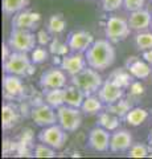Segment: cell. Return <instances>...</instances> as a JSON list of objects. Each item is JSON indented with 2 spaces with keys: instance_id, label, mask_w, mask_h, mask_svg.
<instances>
[{
  "instance_id": "6da1fadb",
  "label": "cell",
  "mask_w": 152,
  "mask_h": 159,
  "mask_svg": "<svg viewBox=\"0 0 152 159\" xmlns=\"http://www.w3.org/2000/svg\"><path fill=\"white\" fill-rule=\"evenodd\" d=\"M87 65L103 72L115 62V48L107 39H99L93 43V45L85 52Z\"/></svg>"
},
{
  "instance_id": "7a4b0ae2",
  "label": "cell",
  "mask_w": 152,
  "mask_h": 159,
  "mask_svg": "<svg viewBox=\"0 0 152 159\" xmlns=\"http://www.w3.org/2000/svg\"><path fill=\"white\" fill-rule=\"evenodd\" d=\"M4 73L15 74L20 77H29L36 72L35 64L28 57V53L13 51L6 61L3 62Z\"/></svg>"
},
{
  "instance_id": "3957f363",
  "label": "cell",
  "mask_w": 152,
  "mask_h": 159,
  "mask_svg": "<svg viewBox=\"0 0 152 159\" xmlns=\"http://www.w3.org/2000/svg\"><path fill=\"white\" fill-rule=\"evenodd\" d=\"M72 84L80 88L86 96H91L101 89V86L103 85V80L97 69L86 66L83 70L72 77Z\"/></svg>"
},
{
  "instance_id": "277c9868",
  "label": "cell",
  "mask_w": 152,
  "mask_h": 159,
  "mask_svg": "<svg viewBox=\"0 0 152 159\" xmlns=\"http://www.w3.org/2000/svg\"><path fill=\"white\" fill-rule=\"evenodd\" d=\"M37 34H35L29 29L12 28L8 39V45L12 51L29 53L36 48Z\"/></svg>"
},
{
  "instance_id": "5b68a950",
  "label": "cell",
  "mask_w": 152,
  "mask_h": 159,
  "mask_svg": "<svg viewBox=\"0 0 152 159\" xmlns=\"http://www.w3.org/2000/svg\"><path fill=\"white\" fill-rule=\"evenodd\" d=\"M131 28L128 25V20L120 16H110L105 25L106 39L110 40L112 44L120 43L130 36Z\"/></svg>"
},
{
  "instance_id": "8992f818",
  "label": "cell",
  "mask_w": 152,
  "mask_h": 159,
  "mask_svg": "<svg viewBox=\"0 0 152 159\" xmlns=\"http://www.w3.org/2000/svg\"><path fill=\"white\" fill-rule=\"evenodd\" d=\"M67 131L63 129L60 123H54V125L42 127V130L38 133L37 139L41 143L53 147L54 150H62L65 143L67 141Z\"/></svg>"
},
{
  "instance_id": "52a82bcc",
  "label": "cell",
  "mask_w": 152,
  "mask_h": 159,
  "mask_svg": "<svg viewBox=\"0 0 152 159\" xmlns=\"http://www.w3.org/2000/svg\"><path fill=\"white\" fill-rule=\"evenodd\" d=\"M58 123L67 133H74L82 125V110L69 105H62L57 109Z\"/></svg>"
},
{
  "instance_id": "ba28073f",
  "label": "cell",
  "mask_w": 152,
  "mask_h": 159,
  "mask_svg": "<svg viewBox=\"0 0 152 159\" xmlns=\"http://www.w3.org/2000/svg\"><path fill=\"white\" fill-rule=\"evenodd\" d=\"M54 110L56 109L52 107L50 105H48V103H38V105H35L32 107L31 118L37 126H41V127L54 125V123H58L57 111Z\"/></svg>"
},
{
  "instance_id": "9c48e42d",
  "label": "cell",
  "mask_w": 152,
  "mask_h": 159,
  "mask_svg": "<svg viewBox=\"0 0 152 159\" xmlns=\"http://www.w3.org/2000/svg\"><path fill=\"white\" fill-rule=\"evenodd\" d=\"M67 82L66 72L60 68H52L45 70L38 81V85L42 90H48V89H58V88H65Z\"/></svg>"
},
{
  "instance_id": "30bf717a",
  "label": "cell",
  "mask_w": 152,
  "mask_h": 159,
  "mask_svg": "<svg viewBox=\"0 0 152 159\" xmlns=\"http://www.w3.org/2000/svg\"><path fill=\"white\" fill-rule=\"evenodd\" d=\"M110 139L111 135L109 134V130L97 126L91 129L89 133V139H87V146L90 150L95 152H106L110 150Z\"/></svg>"
},
{
  "instance_id": "8fae6325",
  "label": "cell",
  "mask_w": 152,
  "mask_h": 159,
  "mask_svg": "<svg viewBox=\"0 0 152 159\" xmlns=\"http://www.w3.org/2000/svg\"><path fill=\"white\" fill-rule=\"evenodd\" d=\"M3 92L6 99H21L25 96V86L20 76L7 74L3 77Z\"/></svg>"
},
{
  "instance_id": "7c38bea8",
  "label": "cell",
  "mask_w": 152,
  "mask_h": 159,
  "mask_svg": "<svg viewBox=\"0 0 152 159\" xmlns=\"http://www.w3.org/2000/svg\"><path fill=\"white\" fill-rule=\"evenodd\" d=\"M41 20V15L35 11L29 9H23V11L13 15L12 19V28H20V29H29L33 31L36 29L38 23Z\"/></svg>"
},
{
  "instance_id": "4fadbf2b",
  "label": "cell",
  "mask_w": 152,
  "mask_h": 159,
  "mask_svg": "<svg viewBox=\"0 0 152 159\" xmlns=\"http://www.w3.org/2000/svg\"><path fill=\"white\" fill-rule=\"evenodd\" d=\"M124 90L122 86H119L118 84H115L112 80H107L103 82V85L101 86V89L98 90V97L102 99V102L106 105L114 103L116 101H119L124 97Z\"/></svg>"
},
{
  "instance_id": "5bb4252c",
  "label": "cell",
  "mask_w": 152,
  "mask_h": 159,
  "mask_svg": "<svg viewBox=\"0 0 152 159\" xmlns=\"http://www.w3.org/2000/svg\"><path fill=\"white\" fill-rule=\"evenodd\" d=\"M94 36L87 31H76L72 32L67 37V45L70 47L72 52L85 53L94 43Z\"/></svg>"
},
{
  "instance_id": "9a60e30c",
  "label": "cell",
  "mask_w": 152,
  "mask_h": 159,
  "mask_svg": "<svg viewBox=\"0 0 152 159\" xmlns=\"http://www.w3.org/2000/svg\"><path fill=\"white\" fill-rule=\"evenodd\" d=\"M86 65H87L86 56H83V53L81 52H73L72 54H67V56L62 58L60 66L66 72V74L73 77L77 73L83 70L86 68Z\"/></svg>"
},
{
  "instance_id": "2e32d148",
  "label": "cell",
  "mask_w": 152,
  "mask_h": 159,
  "mask_svg": "<svg viewBox=\"0 0 152 159\" xmlns=\"http://www.w3.org/2000/svg\"><path fill=\"white\" fill-rule=\"evenodd\" d=\"M127 20H128V25L131 28V31L143 32L151 27L152 15L148 9L143 8V9H139V11H135V12H130V16Z\"/></svg>"
},
{
  "instance_id": "e0dca14e",
  "label": "cell",
  "mask_w": 152,
  "mask_h": 159,
  "mask_svg": "<svg viewBox=\"0 0 152 159\" xmlns=\"http://www.w3.org/2000/svg\"><path fill=\"white\" fill-rule=\"evenodd\" d=\"M126 69L128 70L132 77L138 80H145L151 76V65L144 60H140L139 57H128L126 61Z\"/></svg>"
},
{
  "instance_id": "ac0fdd59",
  "label": "cell",
  "mask_w": 152,
  "mask_h": 159,
  "mask_svg": "<svg viewBox=\"0 0 152 159\" xmlns=\"http://www.w3.org/2000/svg\"><path fill=\"white\" fill-rule=\"evenodd\" d=\"M134 145L132 135L127 130H115L110 139V151L112 152H123L128 151V148Z\"/></svg>"
},
{
  "instance_id": "d6986e66",
  "label": "cell",
  "mask_w": 152,
  "mask_h": 159,
  "mask_svg": "<svg viewBox=\"0 0 152 159\" xmlns=\"http://www.w3.org/2000/svg\"><path fill=\"white\" fill-rule=\"evenodd\" d=\"M2 127L3 130H11L20 121V111L12 102H6L2 107Z\"/></svg>"
},
{
  "instance_id": "ffe728a7",
  "label": "cell",
  "mask_w": 152,
  "mask_h": 159,
  "mask_svg": "<svg viewBox=\"0 0 152 159\" xmlns=\"http://www.w3.org/2000/svg\"><path fill=\"white\" fill-rule=\"evenodd\" d=\"M63 92H65V105L81 109L82 103L86 98V94L80 88L72 84V85H66L63 88Z\"/></svg>"
},
{
  "instance_id": "44dd1931",
  "label": "cell",
  "mask_w": 152,
  "mask_h": 159,
  "mask_svg": "<svg viewBox=\"0 0 152 159\" xmlns=\"http://www.w3.org/2000/svg\"><path fill=\"white\" fill-rule=\"evenodd\" d=\"M44 99H45L48 105H50L57 110L60 106L65 105V92H63V88L44 90Z\"/></svg>"
},
{
  "instance_id": "7402d4cb",
  "label": "cell",
  "mask_w": 152,
  "mask_h": 159,
  "mask_svg": "<svg viewBox=\"0 0 152 159\" xmlns=\"http://www.w3.org/2000/svg\"><path fill=\"white\" fill-rule=\"evenodd\" d=\"M150 117V113L143 107H132L131 110L127 113V116L123 118L127 125L130 126H140L141 123L147 121V118Z\"/></svg>"
},
{
  "instance_id": "603a6c76",
  "label": "cell",
  "mask_w": 152,
  "mask_h": 159,
  "mask_svg": "<svg viewBox=\"0 0 152 159\" xmlns=\"http://www.w3.org/2000/svg\"><path fill=\"white\" fill-rule=\"evenodd\" d=\"M120 119L118 116L112 114L110 111H101L98 116V126L106 129L109 131H115L118 130V127L120 125Z\"/></svg>"
},
{
  "instance_id": "cb8c5ba5",
  "label": "cell",
  "mask_w": 152,
  "mask_h": 159,
  "mask_svg": "<svg viewBox=\"0 0 152 159\" xmlns=\"http://www.w3.org/2000/svg\"><path fill=\"white\" fill-rule=\"evenodd\" d=\"M103 109V102L102 99L98 97V96H86L85 101H83L82 106H81V110L82 113L87 114V116H93V114H97V113H101V110Z\"/></svg>"
},
{
  "instance_id": "d4e9b609",
  "label": "cell",
  "mask_w": 152,
  "mask_h": 159,
  "mask_svg": "<svg viewBox=\"0 0 152 159\" xmlns=\"http://www.w3.org/2000/svg\"><path fill=\"white\" fill-rule=\"evenodd\" d=\"M109 78L112 80L115 84H118L123 89H128L132 84V78L134 77H132V74L126 68H119V69H115L114 72H111Z\"/></svg>"
},
{
  "instance_id": "484cf974",
  "label": "cell",
  "mask_w": 152,
  "mask_h": 159,
  "mask_svg": "<svg viewBox=\"0 0 152 159\" xmlns=\"http://www.w3.org/2000/svg\"><path fill=\"white\" fill-rule=\"evenodd\" d=\"M28 4L29 0H2V9L4 15L12 16V15L23 11Z\"/></svg>"
},
{
  "instance_id": "4316f807",
  "label": "cell",
  "mask_w": 152,
  "mask_h": 159,
  "mask_svg": "<svg viewBox=\"0 0 152 159\" xmlns=\"http://www.w3.org/2000/svg\"><path fill=\"white\" fill-rule=\"evenodd\" d=\"M132 109V103L130 102V99H119L114 103H110V105H106V110L110 111L112 114H115L119 118H124L127 116V113Z\"/></svg>"
},
{
  "instance_id": "83f0119b",
  "label": "cell",
  "mask_w": 152,
  "mask_h": 159,
  "mask_svg": "<svg viewBox=\"0 0 152 159\" xmlns=\"http://www.w3.org/2000/svg\"><path fill=\"white\" fill-rule=\"evenodd\" d=\"M46 27H48V31L52 34H60L65 31L66 21H65V19L62 17L61 13H56V15H52V16L49 17Z\"/></svg>"
},
{
  "instance_id": "f1b7e54d",
  "label": "cell",
  "mask_w": 152,
  "mask_h": 159,
  "mask_svg": "<svg viewBox=\"0 0 152 159\" xmlns=\"http://www.w3.org/2000/svg\"><path fill=\"white\" fill-rule=\"evenodd\" d=\"M135 44L139 51L144 52L147 49H152V32H138L135 37Z\"/></svg>"
},
{
  "instance_id": "f546056e",
  "label": "cell",
  "mask_w": 152,
  "mask_h": 159,
  "mask_svg": "<svg viewBox=\"0 0 152 159\" xmlns=\"http://www.w3.org/2000/svg\"><path fill=\"white\" fill-rule=\"evenodd\" d=\"M127 155L131 158H145L150 155V146H145L143 143H135L128 148Z\"/></svg>"
},
{
  "instance_id": "4dcf8cb0",
  "label": "cell",
  "mask_w": 152,
  "mask_h": 159,
  "mask_svg": "<svg viewBox=\"0 0 152 159\" xmlns=\"http://www.w3.org/2000/svg\"><path fill=\"white\" fill-rule=\"evenodd\" d=\"M33 155L36 158H53L56 157V150L45 145V143L40 142V145H36V147L33 148Z\"/></svg>"
},
{
  "instance_id": "1f68e13d",
  "label": "cell",
  "mask_w": 152,
  "mask_h": 159,
  "mask_svg": "<svg viewBox=\"0 0 152 159\" xmlns=\"http://www.w3.org/2000/svg\"><path fill=\"white\" fill-rule=\"evenodd\" d=\"M48 56H49L48 52L44 48H41V47L35 48L31 52V60H32V62L35 64V65H36V64H42L44 61H46Z\"/></svg>"
},
{
  "instance_id": "d6a6232c",
  "label": "cell",
  "mask_w": 152,
  "mask_h": 159,
  "mask_svg": "<svg viewBox=\"0 0 152 159\" xmlns=\"http://www.w3.org/2000/svg\"><path fill=\"white\" fill-rule=\"evenodd\" d=\"M124 0H102V9L105 12H115L122 6Z\"/></svg>"
},
{
  "instance_id": "836d02e7",
  "label": "cell",
  "mask_w": 152,
  "mask_h": 159,
  "mask_svg": "<svg viewBox=\"0 0 152 159\" xmlns=\"http://www.w3.org/2000/svg\"><path fill=\"white\" fill-rule=\"evenodd\" d=\"M123 6L127 12H135L139 9H143L145 6V0H124Z\"/></svg>"
},
{
  "instance_id": "e575fe53",
  "label": "cell",
  "mask_w": 152,
  "mask_h": 159,
  "mask_svg": "<svg viewBox=\"0 0 152 159\" xmlns=\"http://www.w3.org/2000/svg\"><path fill=\"white\" fill-rule=\"evenodd\" d=\"M128 89H130V96L132 98H140L141 96H144V86L140 81H132Z\"/></svg>"
},
{
  "instance_id": "d590c367",
  "label": "cell",
  "mask_w": 152,
  "mask_h": 159,
  "mask_svg": "<svg viewBox=\"0 0 152 159\" xmlns=\"http://www.w3.org/2000/svg\"><path fill=\"white\" fill-rule=\"evenodd\" d=\"M20 142H23L24 145H28L32 147V143H33V131L32 129H24L21 131V135H20Z\"/></svg>"
},
{
  "instance_id": "8d00e7d4",
  "label": "cell",
  "mask_w": 152,
  "mask_h": 159,
  "mask_svg": "<svg viewBox=\"0 0 152 159\" xmlns=\"http://www.w3.org/2000/svg\"><path fill=\"white\" fill-rule=\"evenodd\" d=\"M50 32H46V31H44V29H41V31H38L37 32V43L40 44L41 47L44 45H49L52 41V37H50V34H49Z\"/></svg>"
},
{
  "instance_id": "74e56055",
  "label": "cell",
  "mask_w": 152,
  "mask_h": 159,
  "mask_svg": "<svg viewBox=\"0 0 152 159\" xmlns=\"http://www.w3.org/2000/svg\"><path fill=\"white\" fill-rule=\"evenodd\" d=\"M49 51H50V53H53V54H58V51H60V47H61V43H60V40L58 39H53L52 41H50V44H49Z\"/></svg>"
},
{
  "instance_id": "f35d334b",
  "label": "cell",
  "mask_w": 152,
  "mask_h": 159,
  "mask_svg": "<svg viewBox=\"0 0 152 159\" xmlns=\"http://www.w3.org/2000/svg\"><path fill=\"white\" fill-rule=\"evenodd\" d=\"M141 58L152 66V49H147V51H144L143 53H141Z\"/></svg>"
},
{
  "instance_id": "ab89813d",
  "label": "cell",
  "mask_w": 152,
  "mask_h": 159,
  "mask_svg": "<svg viewBox=\"0 0 152 159\" xmlns=\"http://www.w3.org/2000/svg\"><path fill=\"white\" fill-rule=\"evenodd\" d=\"M9 49H11V48H9L8 44H3V62L6 61L9 56H11L12 52H9Z\"/></svg>"
},
{
  "instance_id": "60d3db41",
  "label": "cell",
  "mask_w": 152,
  "mask_h": 159,
  "mask_svg": "<svg viewBox=\"0 0 152 159\" xmlns=\"http://www.w3.org/2000/svg\"><path fill=\"white\" fill-rule=\"evenodd\" d=\"M148 146L152 148V129H151V131H150V135H148Z\"/></svg>"
},
{
  "instance_id": "b9f144b4",
  "label": "cell",
  "mask_w": 152,
  "mask_h": 159,
  "mask_svg": "<svg viewBox=\"0 0 152 159\" xmlns=\"http://www.w3.org/2000/svg\"><path fill=\"white\" fill-rule=\"evenodd\" d=\"M151 29H152V23H151Z\"/></svg>"
},
{
  "instance_id": "7bdbcfd3",
  "label": "cell",
  "mask_w": 152,
  "mask_h": 159,
  "mask_svg": "<svg viewBox=\"0 0 152 159\" xmlns=\"http://www.w3.org/2000/svg\"><path fill=\"white\" fill-rule=\"evenodd\" d=\"M151 117H152V111H151Z\"/></svg>"
},
{
  "instance_id": "ee69618b",
  "label": "cell",
  "mask_w": 152,
  "mask_h": 159,
  "mask_svg": "<svg viewBox=\"0 0 152 159\" xmlns=\"http://www.w3.org/2000/svg\"><path fill=\"white\" fill-rule=\"evenodd\" d=\"M150 2H152V0H150Z\"/></svg>"
}]
</instances>
